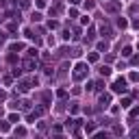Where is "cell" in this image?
<instances>
[{
    "label": "cell",
    "mask_w": 139,
    "mask_h": 139,
    "mask_svg": "<svg viewBox=\"0 0 139 139\" xmlns=\"http://www.w3.org/2000/svg\"><path fill=\"white\" fill-rule=\"evenodd\" d=\"M87 65L85 63H78L76 65V68H74V78H76V81H81V78H85V74H87Z\"/></svg>",
    "instance_id": "cell-1"
},
{
    "label": "cell",
    "mask_w": 139,
    "mask_h": 139,
    "mask_svg": "<svg viewBox=\"0 0 139 139\" xmlns=\"http://www.w3.org/2000/svg\"><path fill=\"white\" fill-rule=\"evenodd\" d=\"M28 57H31V59L35 57V59H37V50H35V48H31V50H28Z\"/></svg>",
    "instance_id": "cell-6"
},
{
    "label": "cell",
    "mask_w": 139,
    "mask_h": 139,
    "mask_svg": "<svg viewBox=\"0 0 139 139\" xmlns=\"http://www.w3.org/2000/svg\"><path fill=\"white\" fill-rule=\"evenodd\" d=\"M109 102H111V96H109V94L107 96H100V104L102 107H109Z\"/></svg>",
    "instance_id": "cell-2"
},
{
    "label": "cell",
    "mask_w": 139,
    "mask_h": 139,
    "mask_svg": "<svg viewBox=\"0 0 139 139\" xmlns=\"http://www.w3.org/2000/svg\"><path fill=\"white\" fill-rule=\"evenodd\" d=\"M126 24H128V22H126V20H124V17H120V20H117V26H122V28H124V26H126Z\"/></svg>",
    "instance_id": "cell-7"
},
{
    "label": "cell",
    "mask_w": 139,
    "mask_h": 139,
    "mask_svg": "<svg viewBox=\"0 0 139 139\" xmlns=\"http://www.w3.org/2000/svg\"><path fill=\"white\" fill-rule=\"evenodd\" d=\"M100 74H102V76H109V74H111V68H107V65H102V68H100Z\"/></svg>",
    "instance_id": "cell-4"
},
{
    "label": "cell",
    "mask_w": 139,
    "mask_h": 139,
    "mask_svg": "<svg viewBox=\"0 0 139 139\" xmlns=\"http://www.w3.org/2000/svg\"><path fill=\"white\" fill-rule=\"evenodd\" d=\"M120 9V2H109L107 4V11H117Z\"/></svg>",
    "instance_id": "cell-3"
},
{
    "label": "cell",
    "mask_w": 139,
    "mask_h": 139,
    "mask_svg": "<svg viewBox=\"0 0 139 139\" xmlns=\"http://www.w3.org/2000/svg\"><path fill=\"white\" fill-rule=\"evenodd\" d=\"M133 115H139V107L135 109V111H133Z\"/></svg>",
    "instance_id": "cell-9"
},
{
    "label": "cell",
    "mask_w": 139,
    "mask_h": 139,
    "mask_svg": "<svg viewBox=\"0 0 139 139\" xmlns=\"http://www.w3.org/2000/svg\"><path fill=\"white\" fill-rule=\"evenodd\" d=\"M122 107L128 109V107H130V98H124V100H122Z\"/></svg>",
    "instance_id": "cell-5"
},
{
    "label": "cell",
    "mask_w": 139,
    "mask_h": 139,
    "mask_svg": "<svg viewBox=\"0 0 139 139\" xmlns=\"http://www.w3.org/2000/svg\"><path fill=\"white\" fill-rule=\"evenodd\" d=\"M133 137H139V128H135V130H133Z\"/></svg>",
    "instance_id": "cell-8"
}]
</instances>
